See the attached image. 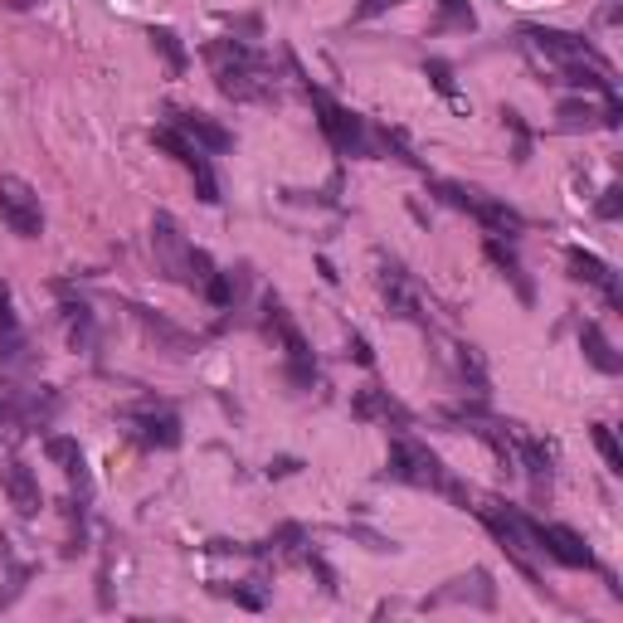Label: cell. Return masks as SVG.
<instances>
[{"label":"cell","mask_w":623,"mask_h":623,"mask_svg":"<svg viewBox=\"0 0 623 623\" xmlns=\"http://www.w3.org/2000/svg\"><path fill=\"white\" fill-rule=\"evenodd\" d=\"M570 278L594 283V288H604L609 302H619V283H614V273H609V263H604V258L585 254V249H570Z\"/></svg>","instance_id":"13"},{"label":"cell","mask_w":623,"mask_h":623,"mask_svg":"<svg viewBox=\"0 0 623 623\" xmlns=\"http://www.w3.org/2000/svg\"><path fill=\"white\" fill-rule=\"evenodd\" d=\"M521 458H526V473H531L536 497H546V492H550V453L536 439H521Z\"/></svg>","instance_id":"18"},{"label":"cell","mask_w":623,"mask_h":623,"mask_svg":"<svg viewBox=\"0 0 623 623\" xmlns=\"http://www.w3.org/2000/svg\"><path fill=\"white\" fill-rule=\"evenodd\" d=\"M380 293L390 302V312L404 317V322H424V312H419V293H414V283L404 278L400 263H385V273H380Z\"/></svg>","instance_id":"10"},{"label":"cell","mask_w":623,"mask_h":623,"mask_svg":"<svg viewBox=\"0 0 623 623\" xmlns=\"http://www.w3.org/2000/svg\"><path fill=\"white\" fill-rule=\"evenodd\" d=\"M0 220L10 224V234H20V239L44 234V210H39V195L30 190V181L0 176Z\"/></svg>","instance_id":"5"},{"label":"cell","mask_w":623,"mask_h":623,"mask_svg":"<svg viewBox=\"0 0 623 623\" xmlns=\"http://www.w3.org/2000/svg\"><path fill=\"white\" fill-rule=\"evenodd\" d=\"M429 78H434V88H439L443 98H453V103L463 108V98H458V88H453V69H448L443 59H429Z\"/></svg>","instance_id":"24"},{"label":"cell","mask_w":623,"mask_h":623,"mask_svg":"<svg viewBox=\"0 0 623 623\" xmlns=\"http://www.w3.org/2000/svg\"><path fill=\"white\" fill-rule=\"evenodd\" d=\"M44 453L64 468V473H74V477H83V448H78L74 439H64V434H54V439H44Z\"/></svg>","instance_id":"19"},{"label":"cell","mask_w":623,"mask_h":623,"mask_svg":"<svg viewBox=\"0 0 623 623\" xmlns=\"http://www.w3.org/2000/svg\"><path fill=\"white\" fill-rule=\"evenodd\" d=\"M351 356H356V361H361V366H375V356H370L366 336H351Z\"/></svg>","instance_id":"29"},{"label":"cell","mask_w":623,"mask_h":623,"mask_svg":"<svg viewBox=\"0 0 623 623\" xmlns=\"http://www.w3.org/2000/svg\"><path fill=\"white\" fill-rule=\"evenodd\" d=\"M580 346H585V356L594 361V366L604 370V375H619V356H614V346H609V336L594 327V322H585V331H580Z\"/></svg>","instance_id":"14"},{"label":"cell","mask_w":623,"mask_h":623,"mask_svg":"<svg viewBox=\"0 0 623 623\" xmlns=\"http://www.w3.org/2000/svg\"><path fill=\"white\" fill-rule=\"evenodd\" d=\"M132 424H137V439L151 443V448H176L181 443V419L171 409H137Z\"/></svg>","instance_id":"11"},{"label":"cell","mask_w":623,"mask_h":623,"mask_svg":"<svg viewBox=\"0 0 623 623\" xmlns=\"http://www.w3.org/2000/svg\"><path fill=\"white\" fill-rule=\"evenodd\" d=\"M0 487H5V497H10V507L20 516H35L39 512V477L20 463V458H10L5 468H0Z\"/></svg>","instance_id":"8"},{"label":"cell","mask_w":623,"mask_h":623,"mask_svg":"<svg viewBox=\"0 0 623 623\" xmlns=\"http://www.w3.org/2000/svg\"><path fill=\"white\" fill-rule=\"evenodd\" d=\"M619 185H609V190H604V200H599V215H604V220H614V215H619Z\"/></svg>","instance_id":"28"},{"label":"cell","mask_w":623,"mask_h":623,"mask_svg":"<svg viewBox=\"0 0 623 623\" xmlns=\"http://www.w3.org/2000/svg\"><path fill=\"white\" fill-rule=\"evenodd\" d=\"M205 59H210V69H215V83H220L224 98H234V103H268L278 88H273V78L263 69V59H258L254 49H244V44H210L205 49Z\"/></svg>","instance_id":"1"},{"label":"cell","mask_w":623,"mask_h":623,"mask_svg":"<svg viewBox=\"0 0 623 623\" xmlns=\"http://www.w3.org/2000/svg\"><path fill=\"white\" fill-rule=\"evenodd\" d=\"M151 39H156V49H161V54H166V64H171V74H181V69H185L181 39L171 35V30H151Z\"/></svg>","instance_id":"23"},{"label":"cell","mask_w":623,"mask_h":623,"mask_svg":"<svg viewBox=\"0 0 623 623\" xmlns=\"http://www.w3.org/2000/svg\"><path fill=\"white\" fill-rule=\"evenodd\" d=\"M560 122H565V127H589V122H594V108H589V103H560Z\"/></svg>","instance_id":"25"},{"label":"cell","mask_w":623,"mask_h":623,"mask_svg":"<svg viewBox=\"0 0 623 623\" xmlns=\"http://www.w3.org/2000/svg\"><path fill=\"white\" fill-rule=\"evenodd\" d=\"M190 176H195V195H200V205H220V185H215V171H210L205 156L190 166Z\"/></svg>","instance_id":"20"},{"label":"cell","mask_w":623,"mask_h":623,"mask_svg":"<svg viewBox=\"0 0 623 623\" xmlns=\"http://www.w3.org/2000/svg\"><path fill=\"white\" fill-rule=\"evenodd\" d=\"M205 293H210V302H215V307H229V302H234V288H229V273H210Z\"/></svg>","instance_id":"26"},{"label":"cell","mask_w":623,"mask_h":623,"mask_svg":"<svg viewBox=\"0 0 623 623\" xmlns=\"http://www.w3.org/2000/svg\"><path fill=\"white\" fill-rule=\"evenodd\" d=\"M468 497H473V492H468ZM473 502H477L473 512L487 521V531L502 541V550H512V560L521 565V570H526V575H531V565H526V521H521V516H512L507 507H502V502H492V497H473Z\"/></svg>","instance_id":"6"},{"label":"cell","mask_w":623,"mask_h":623,"mask_svg":"<svg viewBox=\"0 0 623 623\" xmlns=\"http://www.w3.org/2000/svg\"><path fill=\"white\" fill-rule=\"evenodd\" d=\"M526 536L531 541H541L546 555H555L560 565H570V570H594V550L575 536V531H565V526H541V521H526Z\"/></svg>","instance_id":"7"},{"label":"cell","mask_w":623,"mask_h":623,"mask_svg":"<svg viewBox=\"0 0 623 623\" xmlns=\"http://www.w3.org/2000/svg\"><path fill=\"white\" fill-rule=\"evenodd\" d=\"M458 370H463V380H473V390L482 395L487 390V375H482V361H477L473 346H458Z\"/></svg>","instance_id":"22"},{"label":"cell","mask_w":623,"mask_h":623,"mask_svg":"<svg viewBox=\"0 0 623 623\" xmlns=\"http://www.w3.org/2000/svg\"><path fill=\"white\" fill-rule=\"evenodd\" d=\"M487 234H516L521 229V215H516L512 205H502V200H492V195H482L477 190V200H473V210H468Z\"/></svg>","instance_id":"12"},{"label":"cell","mask_w":623,"mask_h":623,"mask_svg":"<svg viewBox=\"0 0 623 623\" xmlns=\"http://www.w3.org/2000/svg\"><path fill=\"white\" fill-rule=\"evenodd\" d=\"M594 448L604 453L609 473H623V448H619V439H614V429H609V424H594Z\"/></svg>","instance_id":"21"},{"label":"cell","mask_w":623,"mask_h":623,"mask_svg":"<svg viewBox=\"0 0 623 623\" xmlns=\"http://www.w3.org/2000/svg\"><path fill=\"white\" fill-rule=\"evenodd\" d=\"M487 258L502 268V278H512L516 283V293H521V302H531V283H526V273H521V263H516V254L502 244V234H492L487 239Z\"/></svg>","instance_id":"15"},{"label":"cell","mask_w":623,"mask_h":623,"mask_svg":"<svg viewBox=\"0 0 623 623\" xmlns=\"http://www.w3.org/2000/svg\"><path fill=\"white\" fill-rule=\"evenodd\" d=\"M443 15H448V25H458V30H473V10L463 5V0H443Z\"/></svg>","instance_id":"27"},{"label":"cell","mask_w":623,"mask_h":623,"mask_svg":"<svg viewBox=\"0 0 623 623\" xmlns=\"http://www.w3.org/2000/svg\"><path fill=\"white\" fill-rule=\"evenodd\" d=\"M356 414H361V419H385V424H390V419H395V424L409 419L385 390H361V395H356Z\"/></svg>","instance_id":"16"},{"label":"cell","mask_w":623,"mask_h":623,"mask_svg":"<svg viewBox=\"0 0 623 623\" xmlns=\"http://www.w3.org/2000/svg\"><path fill=\"white\" fill-rule=\"evenodd\" d=\"M151 147H156V151H171V156H176V161H181L185 171H190V166H195V161H200V156H205V151L195 147V142H190V137H181V132H176V127H161V132H151Z\"/></svg>","instance_id":"17"},{"label":"cell","mask_w":623,"mask_h":623,"mask_svg":"<svg viewBox=\"0 0 623 623\" xmlns=\"http://www.w3.org/2000/svg\"><path fill=\"white\" fill-rule=\"evenodd\" d=\"M307 98H312V108H317V122H322V132H327V142L341 156H366L370 151V137H366V127H361V117L356 112H346L341 103H331L322 88H312L307 83Z\"/></svg>","instance_id":"3"},{"label":"cell","mask_w":623,"mask_h":623,"mask_svg":"<svg viewBox=\"0 0 623 623\" xmlns=\"http://www.w3.org/2000/svg\"><path fill=\"white\" fill-rule=\"evenodd\" d=\"M0 331H10V293L0 288Z\"/></svg>","instance_id":"30"},{"label":"cell","mask_w":623,"mask_h":623,"mask_svg":"<svg viewBox=\"0 0 623 623\" xmlns=\"http://www.w3.org/2000/svg\"><path fill=\"white\" fill-rule=\"evenodd\" d=\"M151 249H156V263H161V273L171 278V283H185V288H205L210 283V258L200 254V249H190L181 234V224L171 220V215H156L151 220Z\"/></svg>","instance_id":"2"},{"label":"cell","mask_w":623,"mask_h":623,"mask_svg":"<svg viewBox=\"0 0 623 623\" xmlns=\"http://www.w3.org/2000/svg\"><path fill=\"white\" fill-rule=\"evenodd\" d=\"M390 477H400V482H409V487H434V492H443V482H448L439 453L424 448V443L404 439V434L390 443Z\"/></svg>","instance_id":"4"},{"label":"cell","mask_w":623,"mask_h":623,"mask_svg":"<svg viewBox=\"0 0 623 623\" xmlns=\"http://www.w3.org/2000/svg\"><path fill=\"white\" fill-rule=\"evenodd\" d=\"M171 127L181 132V137H190L200 151H229L234 147V137L224 132V127H215L205 112H181V108H171Z\"/></svg>","instance_id":"9"}]
</instances>
